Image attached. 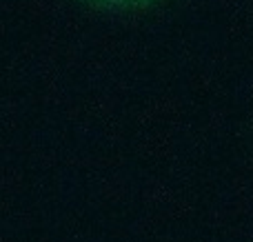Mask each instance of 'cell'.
<instances>
[{"label":"cell","mask_w":253,"mask_h":242,"mask_svg":"<svg viewBox=\"0 0 253 242\" xmlns=\"http://www.w3.org/2000/svg\"><path fill=\"white\" fill-rule=\"evenodd\" d=\"M83 2H87L89 7L105 9V11H138V9H147L160 0H83Z\"/></svg>","instance_id":"6da1fadb"}]
</instances>
